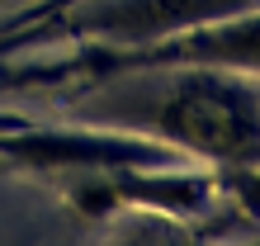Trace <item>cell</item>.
Returning <instances> with one entry per match:
<instances>
[{
  "mask_svg": "<svg viewBox=\"0 0 260 246\" xmlns=\"http://www.w3.org/2000/svg\"><path fill=\"white\" fill-rule=\"evenodd\" d=\"M137 62H204V67H260V14L246 24H218L204 34H175L142 48Z\"/></svg>",
  "mask_w": 260,
  "mask_h": 246,
  "instance_id": "obj_4",
  "label": "cell"
},
{
  "mask_svg": "<svg viewBox=\"0 0 260 246\" xmlns=\"http://www.w3.org/2000/svg\"><path fill=\"white\" fill-rule=\"evenodd\" d=\"M57 5H67V0H57Z\"/></svg>",
  "mask_w": 260,
  "mask_h": 246,
  "instance_id": "obj_5",
  "label": "cell"
},
{
  "mask_svg": "<svg viewBox=\"0 0 260 246\" xmlns=\"http://www.w3.org/2000/svg\"><path fill=\"white\" fill-rule=\"evenodd\" d=\"M156 128L180 137L194 151H213V157H237L251 151L260 137L255 104L246 90L218 81V76H189L171 90V100L156 109Z\"/></svg>",
  "mask_w": 260,
  "mask_h": 246,
  "instance_id": "obj_1",
  "label": "cell"
},
{
  "mask_svg": "<svg viewBox=\"0 0 260 246\" xmlns=\"http://www.w3.org/2000/svg\"><path fill=\"white\" fill-rule=\"evenodd\" d=\"M0 151L19 157L38 171H114V166H166L171 151L123 142L109 133H62V128H38V133H0Z\"/></svg>",
  "mask_w": 260,
  "mask_h": 246,
  "instance_id": "obj_2",
  "label": "cell"
},
{
  "mask_svg": "<svg viewBox=\"0 0 260 246\" xmlns=\"http://www.w3.org/2000/svg\"><path fill=\"white\" fill-rule=\"evenodd\" d=\"M246 5H260V0H100V5L81 10L76 28L128 38V43H151V38L185 34L199 24H218Z\"/></svg>",
  "mask_w": 260,
  "mask_h": 246,
  "instance_id": "obj_3",
  "label": "cell"
}]
</instances>
